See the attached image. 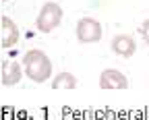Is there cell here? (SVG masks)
Instances as JSON below:
<instances>
[{"mask_svg":"<svg viewBox=\"0 0 149 120\" xmlns=\"http://www.w3.org/2000/svg\"><path fill=\"white\" fill-rule=\"evenodd\" d=\"M25 70H27L29 79H33L35 83H44L52 73L50 58L42 50H29L25 54Z\"/></svg>","mask_w":149,"mask_h":120,"instance_id":"1","label":"cell"},{"mask_svg":"<svg viewBox=\"0 0 149 120\" xmlns=\"http://www.w3.org/2000/svg\"><path fill=\"white\" fill-rule=\"evenodd\" d=\"M60 19H62V10H60V6H58V4H54V2H48V4H44L40 17H37V29L44 31V33H50L52 29L58 27Z\"/></svg>","mask_w":149,"mask_h":120,"instance_id":"2","label":"cell"},{"mask_svg":"<svg viewBox=\"0 0 149 120\" xmlns=\"http://www.w3.org/2000/svg\"><path fill=\"white\" fill-rule=\"evenodd\" d=\"M77 37L85 44L97 42L102 37V25L95 21V19H81L77 23Z\"/></svg>","mask_w":149,"mask_h":120,"instance_id":"3","label":"cell"},{"mask_svg":"<svg viewBox=\"0 0 149 120\" xmlns=\"http://www.w3.org/2000/svg\"><path fill=\"white\" fill-rule=\"evenodd\" d=\"M100 85L102 89H126L128 81H126V77L114 68H106L102 73V79H100Z\"/></svg>","mask_w":149,"mask_h":120,"instance_id":"4","label":"cell"},{"mask_svg":"<svg viewBox=\"0 0 149 120\" xmlns=\"http://www.w3.org/2000/svg\"><path fill=\"white\" fill-rule=\"evenodd\" d=\"M21 66L17 60H4L2 62V83L4 85H15L21 79Z\"/></svg>","mask_w":149,"mask_h":120,"instance_id":"5","label":"cell"},{"mask_svg":"<svg viewBox=\"0 0 149 120\" xmlns=\"http://www.w3.org/2000/svg\"><path fill=\"white\" fill-rule=\"evenodd\" d=\"M17 39H19V31H17L15 23L8 17H2V46L10 48V46L17 44Z\"/></svg>","mask_w":149,"mask_h":120,"instance_id":"6","label":"cell"},{"mask_svg":"<svg viewBox=\"0 0 149 120\" xmlns=\"http://www.w3.org/2000/svg\"><path fill=\"white\" fill-rule=\"evenodd\" d=\"M112 48L120 56H130L135 52V42H133V37H128V35H118V37H114V42H112Z\"/></svg>","mask_w":149,"mask_h":120,"instance_id":"7","label":"cell"},{"mask_svg":"<svg viewBox=\"0 0 149 120\" xmlns=\"http://www.w3.org/2000/svg\"><path fill=\"white\" fill-rule=\"evenodd\" d=\"M74 85H77V81H74V77L70 73H60L52 83L54 89H74Z\"/></svg>","mask_w":149,"mask_h":120,"instance_id":"8","label":"cell"},{"mask_svg":"<svg viewBox=\"0 0 149 120\" xmlns=\"http://www.w3.org/2000/svg\"><path fill=\"white\" fill-rule=\"evenodd\" d=\"M143 37H145V42H147V46H149V21L143 23Z\"/></svg>","mask_w":149,"mask_h":120,"instance_id":"9","label":"cell"}]
</instances>
